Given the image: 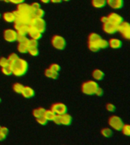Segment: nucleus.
I'll list each match as a JSON object with an SVG mask.
<instances>
[{"instance_id": "1", "label": "nucleus", "mask_w": 130, "mask_h": 145, "mask_svg": "<svg viewBox=\"0 0 130 145\" xmlns=\"http://www.w3.org/2000/svg\"><path fill=\"white\" fill-rule=\"evenodd\" d=\"M108 46V42L101 38L98 33H92L88 36V48L91 52H98L100 49L106 48Z\"/></svg>"}, {"instance_id": "2", "label": "nucleus", "mask_w": 130, "mask_h": 145, "mask_svg": "<svg viewBox=\"0 0 130 145\" xmlns=\"http://www.w3.org/2000/svg\"><path fill=\"white\" fill-rule=\"evenodd\" d=\"M11 67L12 70V74L16 76H21L27 72L28 63L24 59L18 58V61L11 66Z\"/></svg>"}, {"instance_id": "3", "label": "nucleus", "mask_w": 130, "mask_h": 145, "mask_svg": "<svg viewBox=\"0 0 130 145\" xmlns=\"http://www.w3.org/2000/svg\"><path fill=\"white\" fill-rule=\"evenodd\" d=\"M98 88V85L95 81L89 80L82 84V91L85 95H93V94H95V91Z\"/></svg>"}, {"instance_id": "4", "label": "nucleus", "mask_w": 130, "mask_h": 145, "mask_svg": "<svg viewBox=\"0 0 130 145\" xmlns=\"http://www.w3.org/2000/svg\"><path fill=\"white\" fill-rule=\"evenodd\" d=\"M29 25L30 28L38 30L42 33L46 30V21L43 18H31Z\"/></svg>"}, {"instance_id": "5", "label": "nucleus", "mask_w": 130, "mask_h": 145, "mask_svg": "<svg viewBox=\"0 0 130 145\" xmlns=\"http://www.w3.org/2000/svg\"><path fill=\"white\" fill-rule=\"evenodd\" d=\"M14 27L17 33L19 35H26L30 29L29 24H25V23L20 22L18 20L14 21Z\"/></svg>"}, {"instance_id": "6", "label": "nucleus", "mask_w": 130, "mask_h": 145, "mask_svg": "<svg viewBox=\"0 0 130 145\" xmlns=\"http://www.w3.org/2000/svg\"><path fill=\"white\" fill-rule=\"evenodd\" d=\"M51 43H52V46L58 50L64 49L66 45L65 39L59 35H55L52 36V39H51Z\"/></svg>"}, {"instance_id": "7", "label": "nucleus", "mask_w": 130, "mask_h": 145, "mask_svg": "<svg viewBox=\"0 0 130 145\" xmlns=\"http://www.w3.org/2000/svg\"><path fill=\"white\" fill-rule=\"evenodd\" d=\"M109 125L114 130H121L123 125V122L120 117L117 116H112L109 119Z\"/></svg>"}, {"instance_id": "8", "label": "nucleus", "mask_w": 130, "mask_h": 145, "mask_svg": "<svg viewBox=\"0 0 130 145\" xmlns=\"http://www.w3.org/2000/svg\"><path fill=\"white\" fill-rule=\"evenodd\" d=\"M118 31L120 32L122 36L126 39H130V26L129 24L126 21H123L118 26Z\"/></svg>"}, {"instance_id": "9", "label": "nucleus", "mask_w": 130, "mask_h": 145, "mask_svg": "<svg viewBox=\"0 0 130 145\" xmlns=\"http://www.w3.org/2000/svg\"><path fill=\"white\" fill-rule=\"evenodd\" d=\"M4 39L9 42H15L17 41V37H18V33L16 30L11 29H6L3 33Z\"/></svg>"}, {"instance_id": "10", "label": "nucleus", "mask_w": 130, "mask_h": 145, "mask_svg": "<svg viewBox=\"0 0 130 145\" xmlns=\"http://www.w3.org/2000/svg\"><path fill=\"white\" fill-rule=\"evenodd\" d=\"M103 30L108 34H113L118 32V25L114 24L109 21H107L103 24Z\"/></svg>"}, {"instance_id": "11", "label": "nucleus", "mask_w": 130, "mask_h": 145, "mask_svg": "<svg viewBox=\"0 0 130 145\" xmlns=\"http://www.w3.org/2000/svg\"><path fill=\"white\" fill-rule=\"evenodd\" d=\"M51 110L56 114H63L67 112V106L63 103H55L51 106Z\"/></svg>"}, {"instance_id": "12", "label": "nucleus", "mask_w": 130, "mask_h": 145, "mask_svg": "<svg viewBox=\"0 0 130 145\" xmlns=\"http://www.w3.org/2000/svg\"><path fill=\"white\" fill-rule=\"evenodd\" d=\"M16 11H18V13L26 14V15H30L31 17V14L32 9L31 8V5L26 4V3H24V2L21 3V4H18Z\"/></svg>"}, {"instance_id": "13", "label": "nucleus", "mask_w": 130, "mask_h": 145, "mask_svg": "<svg viewBox=\"0 0 130 145\" xmlns=\"http://www.w3.org/2000/svg\"><path fill=\"white\" fill-rule=\"evenodd\" d=\"M107 18H108V21L113 23L114 24L118 25V26L123 21V18L116 13L109 14V15L107 16Z\"/></svg>"}, {"instance_id": "14", "label": "nucleus", "mask_w": 130, "mask_h": 145, "mask_svg": "<svg viewBox=\"0 0 130 145\" xmlns=\"http://www.w3.org/2000/svg\"><path fill=\"white\" fill-rule=\"evenodd\" d=\"M124 0H107V4L113 9H119L123 6Z\"/></svg>"}, {"instance_id": "15", "label": "nucleus", "mask_w": 130, "mask_h": 145, "mask_svg": "<svg viewBox=\"0 0 130 145\" xmlns=\"http://www.w3.org/2000/svg\"><path fill=\"white\" fill-rule=\"evenodd\" d=\"M25 98H31L34 96V91L33 88L28 86H24L22 91L21 93Z\"/></svg>"}, {"instance_id": "16", "label": "nucleus", "mask_w": 130, "mask_h": 145, "mask_svg": "<svg viewBox=\"0 0 130 145\" xmlns=\"http://www.w3.org/2000/svg\"><path fill=\"white\" fill-rule=\"evenodd\" d=\"M3 19L8 23H13L16 19L15 11H7L3 14Z\"/></svg>"}, {"instance_id": "17", "label": "nucleus", "mask_w": 130, "mask_h": 145, "mask_svg": "<svg viewBox=\"0 0 130 145\" xmlns=\"http://www.w3.org/2000/svg\"><path fill=\"white\" fill-rule=\"evenodd\" d=\"M72 116L68 113H65L60 115V124L64 125H69L72 122Z\"/></svg>"}, {"instance_id": "18", "label": "nucleus", "mask_w": 130, "mask_h": 145, "mask_svg": "<svg viewBox=\"0 0 130 145\" xmlns=\"http://www.w3.org/2000/svg\"><path fill=\"white\" fill-rule=\"evenodd\" d=\"M108 45L113 49H119L122 46V42L118 39L113 38L108 42Z\"/></svg>"}, {"instance_id": "19", "label": "nucleus", "mask_w": 130, "mask_h": 145, "mask_svg": "<svg viewBox=\"0 0 130 145\" xmlns=\"http://www.w3.org/2000/svg\"><path fill=\"white\" fill-rule=\"evenodd\" d=\"M27 33L32 39H35V40H38L42 37V33L39 32L38 30H36V29H31V28H30Z\"/></svg>"}, {"instance_id": "20", "label": "nucleus", "mask_w": 130, "mask_h": 145, "mask_svg": "<svg viewBox=\"0 0 130 145\" xmlns=\"http://www.w3.org/2000/svg\"><path fill=\"white\" fill-rule=\"evenodd\" d=\"M44 14H45V12L40 8L36 10H32L31 14L32 18H43Z\"/></svg>"}, {"instance_id": "21", "label": "nucleus", "mask_w": 130, "mask_h": 145, "mask_svg": "<svg viewBox=\"0 0 130 145\" xmlns=\"http://www.w3.org/2000/svg\"><path fill=\"white\" fill-rule=\"evenodd\" d=\"M92 76L95 80H98V81H100V80H102L104 77V73L103 72L102 70H94L92 72Z\"/></svg>"}, {"instance_id": "22", "label": "nucleus", "mask_w": 130, "mask_h": 145, "mask_svg": "<svg viewBox=\"0 0 130 145\" xmlns=\"http://www.w3.org/2000/svg\"><path fill=\"white\" fill-rule=\"evenodd\" d=\"M91 3L96 8H101L107 5V0H91Z\"/></svg>"}, {"instance_id": "23", "label": "nucleus", "mask_w": 130, "mask_h": 145, "mask_svg": "<svg viewBox=\"0 0 130 145\" xmlns=\"http://www.w3.org/2000/svg\"><path fill=\"white\" fill-rule=\"evenodd\" d=\"M56 113L52 110H45L44 113H43V117L45 118L47 121H52L54 119Z\"/></svg>"}, {"instance_id": "24", "label": "nucleus", "mask_w": 130, "mask_h": 145, "mask_svg": "<svg viewBox=\"0 0 130 145\" xmlns=\"http://www.w3.org/2000/svg\"><path fill=\"white\" fill-rule=\"evenodd\" d=\"M45 76L48 78H50V79H57V77H58V75H59V72H55V71H52V70H50V68H48L46 70H45Z\"/></svg>"}, {"instance_id": "25", "label": "nucleus", "mask_w": 130, "mask_h": 145, "mask_svg": "<svg viewBox=\"0 0 130 145\" xmlns=\"http://www.w3.org/2000/svg\"><path fill=\"white\" fill-rule=\"evenodd\" d=\"M45 110V109L43 108V107H38V108L34 109V110H33V116L35 118L43 116V113H44Z\"/></svg>"}, {"instance_id": "26", "label": "nucleus", "mask_w": 130, "mask_h": 145, "mask_svg": "<svg viewBox=\"0 0 130 145\" xmlns=\"http://www.w3.org/2000/svg\"><path fill=\"white\" fill-rule=\"evenodd\" d=\"M27 50L31 49V48H38V42L37 40L35 39H28L27 42Z\"/></svg>"}, {"instance_id": "27", "label": "nucleus", "mask_w": 130, "mask_h": 145, "mask_svg": "<svg viewBox=\"0 0 130 145\" xmlns=\"http://www.w3.org/2000/svg\"><path fill=\"white\" fill-rule=\"evenodd\" d=\"M101 134H102V135L103 137H105V138H109L113 135V131L109 128H104V129H103L101 130Z\"/></svg>"}, {"instance_id": "28", "label": "nucleus", "mask_w": 130, "mask_h": 145, "mask_svg": "<svg viewBox=\"0 0 130 145\" xmlns=\"http://www.w3.org/2000/svg\"><path fill=\"white\" fill-rule=\"evenodd\" d=\"M18 58H19V57L16 54H11L8 57V60H9V65L11 66L13 63H15L16 61H18Z\"/></svg>"}, {"instance_id": "29", "label": "nucleus", "mask_w": 130, "mask_h": 145, "mask_svg": "<svg viewBox=\"0 0 130 145\" xmlns=\"http://www.w3.org/2000/svg\"><path fill=\"white\" fill-rule=\"evenodd\" d=\"M18 51L20 52V53H27V44H25V43H18Z\"/></svg>"}, {"instance_id": "30", "label": "nucleus", "mask_w": 130, "mask_h": 145, "mask_svg": "<svg viewBox=\"0 0 130 145\" xmlns=\"http://www.w3.org/2000/svg\"><path fill=\"white\" fill-rule=\"evenodd\" d=\"M28 39H29L27 38L26 35H19V34H18L17 41H18L19 43H25V44H27Z\"/></svg>"}, {"instance_id": "31", "label": "nucleus", "mask_w": 130, "mask_h": 145, "mask_svg": "<svg viewBox=\"0 0 130 145\" xmlns=\"http://www.w3.org/2000/svg\"><path fill=\"white\" fill-rule=\"evenodd\" d=\"M2 72L3 74L7 75V76H9V75L12 74V70H11V66H6V67H2Z\"/></svg>"}, {"instance_id": "32", "label": "nucleus", "mask_w": 130, "mask_h": 145, "mask_svg": "<svg viewBox=\"0 0 130 145\" xmlns=\"http://www.w3.org/2000/svg\"><path fill=\"white\" fill-rule=\"evenodd\" d=\"M129 125L123 124V127H122V129L121 130L123 131V135H125L126 136H129L130 135V128H129Z\"/></svg>"}, {"instance_id": "33", "label": "nucleus", "mask_w": 130, "mask_h": 145, "mask_svg": "<svg viewBox=\"0 0 130 145\" xmlns=\"http://www.w3.org/2000/svg\"><path fill=\"white\" fill-rule=\"evenodd\" d=\"M23 88H24V86H23V85H21V84H20V83L14 84L13 90L15 91V92L21 94V91H22Z\"/></svg>"}, {"instance_id": "34", "label": "nucleus", "mask_w": 130, "mask_h": 145, "mask_svg": "<svg viewBox=\"0 0 130 145\" xmlns=\"http://www.w3.org/2000/svg\"><path fill=\"white\" fill-rule=\"evenodd\" d=\"M27 52H29V54L32 56H37L39 54V49L38 48H31L27 50Z\"/></svg>"}, {"instance_id": "35", "label": "nucleus", "mask_w": 130, "mask_h": 145, "mask_svg": "<svg viewBox=\"0 0 130 145\" xmlns=\"http://www.w3.org/2000/svg\"><path fill=\"white\" fill-rule=\"evenodd\" d=\"M9 60L8 58H5V57H1L0 58V67H6V66H9Z\"/></svg>"}, {"instance_id": "36", "label": "nucleus", "mask_w": 130, "mask_h": 145, "mask_svg": "<svg viewBox=\"0 0 130 145\" xmlns=\"http://www.w3.org/2000/svg\"><path fill=\"white\" fill-rule=\"evenodd\" d=\"M50 70H52V71H55V72H59V70H60V66L59 64H57V63H52L51 65L50 66V67H49Z\"/></svg>"}, {"instance_id": "37", "label": "nucleus", "mask_w": 130, "mask_h": 145, "mask_svg": "<svg viewBox=\"0 0 130 145\" xmlns=\"http://www.w3.org/2000/svg\"><path fill=\"white\" fill-rule=\"evenodd\" d=\"M36 122H38L39 124L43 125H44L46 124L48 122L47 120H46L45 118L43 117V116H40V117L36 118Z\"/></svg>"}, {"instance_id": "38", "label": "nucleus", "mask_w": 130, "mask_h": 145, "mask_svg": "<svg viewBox=\"0 0 130 145\" xmlns=\"http://www.w3.org/2000/svg\"><path fill=\"white\" fill-rule=\"evenodd\" d=\"M106 109H107L108 111H110V112H113L115 110V106H114L113 104H110V103H108V104L106 105Z\"/></svg>"}, {"instance_id": "39", "label": "nucleus", "mask_w": 130, "mask_h": 145, "mask_svg": "<svg viewBox=\"0 0 130 145\" xmlns=\"http://www.w3.org/2000/svg\"><path fill=\"white\" fill-rule=\"evenodd\" d=\"M31 8L32 10H36V9H38L40 8V5L39 4L38 2H34L31 5Z\"/></svg>"}, {"instance_id": "40", "label": "nucleus", "mask_w": 130, "mask_h": 145, "mask_svg": "<svg viewBox=\"0 0 130 145\" xmlns=\"http://www.w3.org/2000/svg\"><path fill=\"white\" fill-rule=\"evenodd\" d=\"M103 93V91L102 88H99V87H98L95 91V95H98V96H102Z\"/></svg>"}, {"instance_id": "41", "label": "nucleus", "mask_w": 130, "mask_h": 145, "mask_svg": "<svg viewBox=\"0 0 130 145\" xmlns=\"http://www.w3.org/2000/svg\"><path fill=\"white\" fill-rule=\"evenodd\" d=\"M9 2H11V3H13V4H21V3H22V2H25V0H9Z\"/></svg>"}, {"instance_id": "42", "label": "nucleus", "mask_w": 130, "mask_h": 145, "mask_svg": "<svg viewBox=\"0 0 130 145\" xmlns=\"http://www.w3.org/2000/svg\"><path fill=\"white\" fill-rule=\"evenodd\" d=\"M0 132H2V133L5 134V135H8V133H9V130H8V129H7L6 127H2L1 128V130H0Z\"/></svg>"}, {"instance_id": "43", "label": "nucleus", "mask_w": 130, "mask_h": 145, "mask_svg": "<svg viewBox=\"0 0 130 145\" xmlns=\"http://www.w3.org/2000/svg\"><path fill=\"white\" fill-rule=\"evenodd\" d=\"M6 135H5V134L0 132V141H1V140H4L6 138Z\"/></svg>"}, {"instance_id": "44", "label": "nucleus", "mask_w": 130, "mask_h": 145, "mask_svg": "<svg viewBox=\"0 0 130 145\" xmlns=\"http://www.w3.org/2000/svg\"><path fill=\"white\" fill-rule=\"evenodd\" d=\"M100 20H101V22L103 24V23H106L107 21H108V18H107V17H102L101 19H100Z\"/></svg>"}, {"instance_id": "45", "label": "nucleus", "mask_w": 130, "mask_h": 145, "mask_svg": "<svg viewBox=\"0 0 130 145\" xmlns=\"http://www.w3.org/2000/svg\"><path fill=\"white\" fill-rule=\"evenodd\" d=\"M50 2H52V3H60L62 0H50Z\"/></svg>"}, {"instance_id": "46", "label": "nucleus", "mask_w": 130, "mask_h": 145, "mask_svg": "<svg viewBox=\"0 0 130 145\" xmlns=\"http://www.w3.org/2000/svg\"><path fill=\"white\" fill-rule=\"evenodd\" d=\"M40 2H43V3H48L50 2V0H40Z\"/></svg>"}, {"instance_id": "47", "label": "nucleus", "mask_w": 130, "mask_h": 145, "mask_svg": "<svg viewBox=\"0 0 130 145\" xmlns=\"http://www.w3.org/2000/svg\"><path fill=\"white\" fill-rule=\"evenodd\" d=\"M62 1H64V2H68L69 0H62Z\"/></svg>"}, {"instance_id": "48", "label": "nucleus", "mask_w": 130, "mask_h": 145, "mask_svg": "<svg viewBox=\"0 0 130 145\" xmlns=\"http://www.w3.org/2000/svg\"><path fill=\"white\" fill-rule=\"evenodd\" d=\"M0 1H6V0H0Z\"/></svg>"}, {"instance_id": "49", "label": "nucleus", "mask_w": 130, "mask_h": 145, "mask_svg": "<svg viewBox=\"0 0 130 145\" xmlns=\"http://www.w3.org/2000/svg\"><path fill=\"white\" fill-rule=\"evenodd\" d=\"M1 128H2V126H1V125H0V130H1Z\"/></svg>"}, {"instance_id": "50", "label": "nucleus", "mask_w": 130, "mask_h": 145, "mask_svg": "<svg viewBox=\"0 0 130 145\" xmlns=\"http://www.w3.org/2000/svg\"><path fill=\"white\" fill-rule=\"evenodd\" d=\"M1 16H2V15H1V14H0V18H1Z\"/></svg>"}, {"instance_id": "51", "label": "nucleus", "mask_w": 130, "mask_h": 145, "mask_svg": "<svg viewBox=\"0 0 130 145\" xmlns=\"http://www.w3.org/2000/svg\"><path fill=\"white\" fill-rule=\"evenodd\" d=\"M0 102H1V98H0Z\"/></svg>"}]
</instances>
